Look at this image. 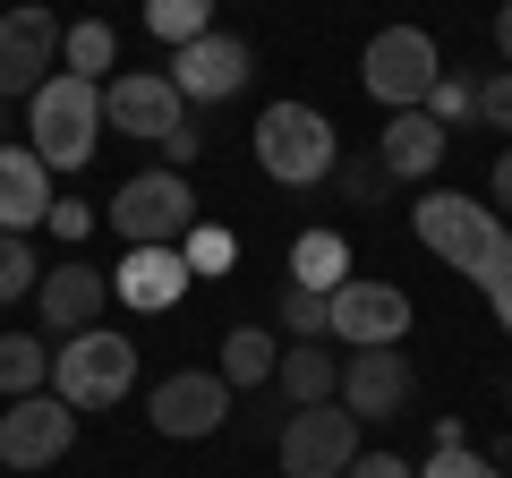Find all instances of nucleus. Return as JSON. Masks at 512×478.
<instances>
[{
	"label": "nucleus",
	"instance_id": "1",
	"mask_svg": "<svg viewBox=\"0 0 512 478\" xmlns=\"http://www.w3.org/2000/svg\"><path fill=\"white\" fill-rule=\"evenodd\" d=\"M410 231L427 239V257H444L478 299L495 308V325L512 333V231L487 197H461V188H427L410 205Z\"/></svg>",
	"mask_w": 512,
	"mask_h": 478
},
{
	"label": "nucleus",
	"instance_id": "2",
	"mask_svg": "<svg viewBox=\"0 0 512 478\" xmlns=\"http://www.w3.org/2000/svg\"><path fill=\"white\" fill-rule=\"evenodd\" d=\"M26 137H35V163L43 171H86L94 146H103V86L52 69L35 94H26Z\"/></svg>",
	"mask_w": 512,
	"mask_h": 478
},
{
	"label": "nucleus",
	"instance_id": "3",
	"mask_svg": "<svg viewBox=\"0 0 512 478\" xmlns=\"http://www.w3.org/2000/svg\"><path fill=\"white\" fill-rule=\"evenodd\" d=\"M333 163H342V137H333V120L316 103H265L256 111V171L282 188H316L333 180Z\"/></svg>",
	"mask_w": 512,
	"mask_h": 478
},
{
	"label": "nucleus",
	"instance_id": "4",
	"mask_svg": "<svg viewBox=\"0 0 512 478\" xmlns=\"http://www.w3.org/2000/svg\"><path fill=\"white\" fill-rule=\"evenodd\" d=\"M52 393H60L69 410H111V402H128V393H137V342L111 333V325L69 333V342L52 350Z\"/></svg>",
	"mask_w": 512,
	"mask_h": 478
},
{
	"label": "nucleus",
	"instance_id": "5",
	"mask_svg": "<svg viewBox=\"0 0 512 478\" xmlns=\"http://www.w3.org/2000/svg\"><path fill=\"white\" fill-rule=\"evenodd\" d=\"M188 222H197V188L180 180V171H137V180L111 197V231L128 239V248H180Z\"/></svg>",
	"mask_w": 512,
	"mask_h": 478
},
{
	"label": "nucleus",
	"instance_id": "6",
	"mask_svg": "<svg viewBox=\"0 0 512 478\" xmlns=\"http://www.w3.org/2000/svg\"><path fill=\"white\" fill-rule=\"evenodd\" d=\"M367 94H376L384 111H419L427 86L444 77V52L427 26H384V35H367V60H359Z\"/></svg>",
	"mask_w": 512,
	"mask_h": 478
},
{
	"label": "nucleus",
	"instance_id": "7",
	"mask_svg": "<svg viewBox=\"0 0 512 478\" xmlns=\"http://www.w3.org/2000/svg\"><path fill=\"white\" fill-rule=\"evenodd\" d=\"M274 453H282V478H342L350 461H359V419L333 410V402L291 410L282 436H274Z\"/></svg>",
	"mask_w": 512,
	"mask_h": 478
},
{
	"label": "nucleus",
	"instance_id": "8",
	"mask_svg": "<svg viewBox=\"0 0 512 478\" xmlns=\"http://www.w3.org/2000/svg\"><path fill=\"white\" fill-rule=\"evenodd\" d=\"M69 444H77V410L52 385L18 393V402L0 410V461L9 470H52V461H69Z\"/></svg>",
	"mask_w": 512,
	"mask_h": 478
},
{
	"label": "nucleus",
	"instance_id": "9",
	"mask_svg": "<svg viewBox=\"0 0 512 478\" xmlns=\"http://www.w3.org/2000/svg\"><path fill=\"white\" fill-rule=\"evenodd\" d=\"M333 402H342L350 419H402V410L419 402V376H410L402 342L350 350V359H342V376H333Z\"/></svg>",
	"mask_w": 512,
	"mask_h": 478
},
{
	"label": "nucleus",
	"instance_id": "10",
	"mask_svg": "<svg viewBox=\"0 0 512 478\" xmlns=\"http://www.w3.org/2000/svg\"><path fill=\"white\" fill-rule=\"evenodd\" d=\"M410 333V299L393 291V282H333L325 291V342H359V350H376V342H402Z\"/></svg>",
	"mask_w": 512,
	"mask_h": 478
},
{
	"label": "nucleus",
	"instance_id": "11",
	"mask_svg": "<svg viewBox=\"0 0 512 478\" xmlns=\"http://www.w3.org/2000/svg\"><path fill=\"white\" fill-rule=\"evenodd\" d=\"M231 402H239V393L222 385L214 368H180V376H163V385H154L146 419H154V436H171V444H197V436H214V427L231 419Z\"/></svg>",
	"mask_w": 512,
	"mask_h": 478
},
{
	"label": "nucleus",
	"instance_id": "12",
	"mask_svg": "<svg viewBox=\"0 0 512 478\" xmlns=\"http://www.w3.org/2000/svg\"><path fill=\"white\" fill-rule=\"evenodd\" d=\"M163 77H171V86H180V103H231V94H239V86H248V77H256V52H248V43H239V35H222V26H214V35L180 43Z\"/></svg>",
	"mask_w": 512,
	"mask_h": 478
},
{
	"label": "nucleus",
	"instance_id": "13",
	"mask_svg": "<svg viewBox=\"0 0 512 478\" xmlns=\"http://www.w3.org/2000/svg\"><path fill=\"white\" fill-rule=\"evenodd\" d=\"M103 120L120 137H154V146H163V137L188 120V103H180V86H171L163 69H120L103 86Z\"/></svg>",
	"mask_w": 512,
	"mask_h": 478
},
{
	"label": "nucleus",
	"instance_id": "14",
	"mask_svg": "<svg viewBox=\"0 0 512 478\" xmlns=\"http://www.w3.org/2000/svg\"><path fill=\"white\" fill-rule=\"evenodd\" d=\"M52 69H60V18L52 9H9L0 18V103L35 94Z\"/></svg>",
	"mask_w": 512,
	"mask_h": 478
},
{
	"label": "nucleus",
	"instance_id": "15",
	"mask_svg": "<svg viewBox=\"0 0 512 478\" xmlns=\"http://www.w3.org/2000/svg\"><path fill=\"white\" fill-rule=\"evenodd\" d=\"M103 299H111V274H94L86 257H69V265H43V282H35V316H43V333H86L94 316H103Z\"/></svg>",
	"mask_w": 512,
	"mask_h": 478
},
{
	"label": "nucleus",
	"instance_id": "16",
	"mask_svg": "<svg viewBox=\"0 0 512 478\" xmlns=\"http://www.w3.org/2000/svg\"><path fill=\"white\" fill-rule=\"evenodd\" d=\"M111 299H128V308H146V316L180 308V299H188V265H180V248H128L120 274H111Z\"/></svg>",
	"mask_w": 512,
	"mask_h": 478
},
{
	"label": "nucleus",
	"instance_id": "17",
	"mask_svg": "<svg viewBox=\"0 0 512 478\" xmlns=\"http://www.w3.org/2000/svg\"><path fill=\"white\" fill-rule=\"evenodd\" d=\"M52 214V171L35 163V146H0V231H35Z\"/></svg>",
	"mask_w": 512,
	"mask_h": 478
},
{
	"label": "nucleus",
	"instance_id": "18",
	"mask_svg": "<svg viewBox=\"0 0 512 478\" xmlns=\"http://www.w3.org/2000/svg\"><path fill=\"white\" fill-rule=\"evenodd\" d=\"M444 146H453V129H436L427 111H393V120H384V146H376V163L393 171V180H427V171L444 163Z\"/></svg>",
	"mask_w": 512,
	"mask_h": 478
},
{
	"label": "nucleus",
	"instance_id": "19",
	"mask_svg": "<svg viewBox=\"0 0 512 478\" xmlns=\"http://www.w3.org/2000/svg\"><path fill=\"white\" fill-rule=\"evenodd\" d=\"M333 376H342V359H333L325 342H291V350L274 359V385H282V402H291V410L333 402Z\"/></svg>",
	"mask_w": 512,
	"mask_h": 478
},
{
	"label": "nucleus",
	"instance_id": "20",
	"mask_svg": "<svg viewBox=\"0 0 512 478\" xmlns=\"http://www.w3.org/2000/svg\"><path fill=\"white\" fill-rule=\"evenodd\" d=\"M274 359H282V342L265 325H239V333H222V385L231 393H248V385H274Z\"/></svg>",
	"mask_w": 512,
	"mask_h": 478
},
{
	"label": "nucleus",
	"instance_id": "21",
	"mask_svg": "<svg viewBox=\"0 0 512 478\" xmlns=\"http://www.w3.org/2000/svg\"><path fill=\"white\" fill-rule=\"evenodd\" d=\"M291 282H299V291H333V282H350V239L342 231H299L291 239Z\"/></svg>",
	"mask_w": 512,
	"mask_h": 478
},
{
	"label": "nucleus",
	"instance_id": "22",
	"mask_svg": "<svg viewBox=\"0 0 512 478\" xmlns=\"http://www.w3.org/2000/svg\"><path fill=\"white\" fill-rule=\"evenodd\" d=\"M120 60V35H111L103 18H77V26H60V69L69 77H94L103 86V69Z\"/></svg>",
	"mask_w": 512,
	"mask_h": 478
},
{
	"label": "nucleus",
	"instance_id": "23",
	"mask_svg": "<svg viewBox=\"0 0 512 478\" xmlns=\"http://www.w3.org/2000/svg\"><path fill=\"white\" fill-rule=\"evenodd\" d=\"M52 385V350L26 342V333H0V393L18 402V393H43Z\"/></svg>",
	"mask_w": 512,
	"mask_h": 478
},
{
	"label": "nucleus",
	"instance_id": "24",
	"mask_svg": "<svg viewBox=\"0 0 512 478\" xmlns=\"http://www.w3.org/2000/svg\"><path fill=\"white\" fill-rule=\"evenodd\" d=\"M146 35L154 43H197V35H214V0H146Z\"/></svg>",
	"mask_w": 512,
	"mask_h": 478
},
{
	"label": "nucleus",
	"instance_id": "25",
	"mask_svg": "<svg viewBox=\"0 0 512 478\" xmlns=\"http://www.w3.org/2000/svg\"><path fill=\"white\" fill-rule=\"evenodd\" d=\"M231 257H239V239L222 231V222H188V239H180V265H188V282H205V274H231Z\"/></svg>",
	"mask_w": 512,
	"mask_h": 478
},
{
	"label": "nucleus",
	"instance_id": "26",
	"mask_svg": "<svg viewBox=\"0 0 512 478\" xmlns=\"http://www.w3.org/2000/svg\"><path fill=\"white\" fill-rule=\"evenodd\" d=\"M333 188H342V205H359V214H376V205L393 197V171H384L376 154H350V163H333Z\"/></svg>",
	"mask_w": 512,
	"mask_h": 478
},
{
	"label": "nucleus",
	"instance_id": "27",
	"mask_svg": "<svg viewBox=\"0 0 512 478\" xmlns=\"http://www.w3.org/2000/svg\"><path fill=\"white\" fill-rule=\"evenodd\" d=\"M35 282H43L35 248H26L18 231H0V308H18V299H35Z\"/></svg>",
	"mask_w": 512,
	"mask_h": 478
},
{
	"label": "nucleus",
	"instance_id": "28",
	"mask_svg": "<svg viewBox=\"0 0 512 478\" xmlns=\"http://www.w3.org/2000/svg\"><path fill=\"white\" fill-rule=\"evenodd\" d=\"M427 120H436V129H453V120H478V86H470V77H453V69H444L436 77V86H427Z\"/></svg>",
	"mask_w": 512,
	"mask_h": 478
},
{
	"label": "nucleus",
	"instance_id": "29",
	"mask_svg": "<svg viewBox=\"0 0 512 478\" xmlns=\"http://www.w3.org/2000/svg\"><path fill=\"white\" fill-rule=\"evenodd\" d=\"M282 333H291V342H325V291L282 282Z\"/></svg>",
	"mask_w": 512,
	"mask_h": 478
},
{
	"label": "nucleus",
	"instance_id": "30",
	"mask_svg": "<svg viewBox=\"0 0 512 478\" xmlns=\"http://www.w3.org/2000/svg\"><path fill=\"white\" fill-rule=\"evenodd\" d=\"M419 478H495V461H478L470 444H444V453H427Z\"/></svg>",
	"mask_w": 512,
	"mask_h": 478
},
{
	"label": "nucleus",
	"instance_id": "31",
	"mask_svg": "<svg viewBox=\"0 0 512 478\" xmlns=\"http://www.w3.org/2000/svg\"><path fill=\"white\" fill-rule=\"evenodd\" d=\"M154 154H163V171H188V163H197V154H205V129H197V111H188V120H180V129H171Z\"/></svg>",
	"mask_w": 512,
	"mask_h": 478
},
{
	"label": "nucleus",
	"instance_id": "32",
	"mask_svg": "<svg viewBox=\"0 0 512 478\" xmlns=\"http://www.w3.org/2000/svg\"><path fill=\"white\" fill-rule=\"evenodd\" d=\"M478 120H487V129H504V137H512V69H504V77H487V86H478Z\"/></svg>",
	"mask_w": 512,
	"mask_h": 478
},
{
	"label": "nucleus",
	"instance_id": "33",
	"mask_svg": "<svg viewBox=\"0 0 512 478\" xmlns=\"http://www.w3.org/2000/svg\"><path fill=\"white\" fill-rule=\"evenodd\" d=\"M43 222H52L60 239H94V205L86 197H52V214H43Z\"/></svg>",
	"mask_w": 512,
	"mask_h": 478
},
{
	"label": "nucleus",
	"instance_id": "34",
	"mask_svg": "<svg viewBox=\"0 0 512 478\" xmlns=\"http://www.w3.org/2000/svg\"><path fill=\"white\" fill-rule=\"evenodd\" d=\"M342 478H419V470H410L402 453H359V461H350Z\"/></svg>",
	"mask_w": 512,
	"mask_h": 478
},
{
	"label": "nucleus",
	"instance_id": "35",
	"mask_svg": "<svg viewBox=\"0 0 512 478\" xmlns=\"http://www.w3.org/2000/svg\"><path fill=\"white\" fill-rule=\"evenodd\" d=\"M487 188H495V214H512V146L495 154V180H487Z\"/></svg>",
	"mask_w": 512,
	"mask_h": 478
},
{
	"label": "nucleus",
	"instance_id": "36",
	"mask_svg": "<svg viewBox=\"0 0 512 478\" xmlns=\"http://www.w3.org/2000/svg\"><path fill=\"white\" fill-rule=\"evenodd\" d=\"M495 52L512 60V0H504V9H495Z\"/></svg>",
	"mask_w": 512,
	"mask_h": 478
},
{
	"label": "nucleus",
	"instance_id": "37",
	"mask_svg": "<svg viewBox=\"0 0 512 478\" xmlns=\"http://www.w3.org/2000/svg\"><path fill=\"white\" fill-rule=\"evenodd\" d=\"M0 146H9V103H0Z\"/></svg>",
	"mask_w": 512,
	"mask_h": 478
}]
</instances>
